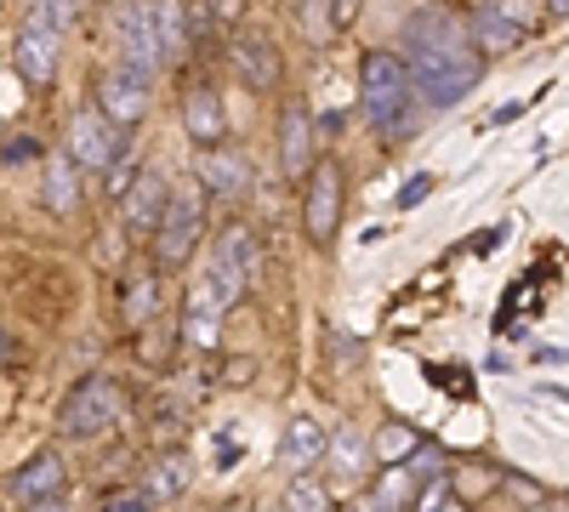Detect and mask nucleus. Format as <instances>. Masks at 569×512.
Returning a JSON list of instances; mask_svg holds the SVG:
<instances>
[{"label": "nucleus", "mask_w": 569, "mask_h": 512, "mask_svg": "<svg viewBox=\"0 0 569 512\" xmlns=\"http://www.w3.org/2000/svg\"><path fill=\"white\" fill-rule=\"evenodd\" d=\"M410 450H416V433H410L405 422H388L382 433H376V455H382L388 468H399V461H405Z\"/></svg>", "instance_id": "nucleus-25"}, {"label": "nucleus", "mask_w": 569, "mask_h": 512, "mask_svg": "<svg viewBox=\"0 0 569 512\" xmlns=\"http://www.w3.org/2000/svg\"><path fill=\"white\" fill-rule=\"evenodd\" d=\"M284 512H330V495H325V484H313V479H297V484H291V495H284Z\"/></svg>", "instance_id": "nucleus-27"}, {"label": "nucleus", "mask_w": 569, "mask_h": 512, "mask_svg": "<svg viewBox=\"0 0 569 512\" xmlns=\"http://www.w3.org/2000/svg\"><path fill=\"white\" fill-rule=\"evenodd\" d=\"M416 512H467V506L456 501V490H450L445 479H433V484H427V490H421V501H416Z\"/></svg>", "instance_id": "nucleus-28"}, {"label": "nucleus", "mask_w": 569, "mask_h": 512, "mask_svg": "<svg viewBox=\"0 0 569 512\" xmlns=\"http://www.w3.org/2000/svg\"><path fill=\"white\" fill-rule=\"evenodd\" d=\"M302 182H308L302 228H308L313 245H330V240H337V222H342V171H337V160H313Z\"/></svg>", "instance_id": "nucleus-6"}, {"label": "nucleus", "mask_w": 569, "mask_h": 512, "mask_svg": "<svg viewBox=\"0 0 569 512\" xmlns=\"http://www.w3.org/2000/svg\"><path fill=\"white\" fill-rule=\"evenodd\" d=\"M284 468L291 473H308L313 461L325 455V433H319V422H291V433H284Z\"/></svg>", "instance_id": "nucleus-22"}, {"label": "nucleus", "mask_w": 569, "mask_h": 512, "mask_svg": "<svg viewBox=\"0 0 569 512\" xmlns=\"http://www.w3.org/2000/svg\"><path fill=\"white\" fill-rule=\"evenodd\" d=\"M222 319H228V302H222V291L211 285V273H200L194 291H188V308H182V337H188V348H217Z\"/></svg>", "instance_id": "nucleus-15"}, {"label": "nucleus", "mask_w": 569, "mask_h": 512, "mask_svg": "<svg viewBox=\"0 0 569 512\" xmlns=\"http://www.w3.org/2000/svg\"><path fill=\"white\" fill-rule=\"evenodd\" d=\"M149 23H154V40H160V58L177 63L188 52V40H194V29H188V7L182 0H149Z\"/></svg>", "instance_id": "nucleus-19"}, {"label": "nucleus", "mask_w": 569, "mask_h": 512, "mask_svg": "<svg viewBox=\"0 0 569 512\" xmlns=\"http://www.w3.org/2000/svg\"><path fill=\"white\" fill-rule=\"evenodd\" d=\"M34 154H40V149L29 143V137H18V143H7V149H0V160H12V165H18V160H34Z\"/></svg>", "instance_id": "nucleus-34"}, {"label": "nucleus", "mask_w": 569, "mask_h": 512, "mask_svg": "<svg viewBox=\"0 0 569 512\" xmlns=\"http://www.w3.org/2000/svg\"><path fill=\"white\" fill-rule=\"evenodd\" d=\"M325 450L337 455V473H342V479H353V473L365 468V439H359V433H342V439H325Z\"/></svg>", "instance_id": "nucleus-26"}, {"label": "nucleus", "mask_w": 569, "mask_h": 512, "mask_svg": "<svg viewBox=\"0 0 569 512\" xmlns=\"http://www.w3.org/2000/svg\"><path fill=\"white\" fill-rule=\"evenodd\" d=\"M166 194H171V182L160 171H137L126 182V194H120V228L131 240H149L154 228H160V211H166Z\"/></svg>", "instance_id": "nucleus-12"}, {"label": "nucleus", "mask_w": 569, "mask_h": 512, "mask_svg": "<svg viewBox=\"0 0 569 512\" xmlns=\"http://www.w3.org/2000/svg\"><path fill=\"white\" fill-rule=\"evenodd\" d=\"M313 160H319L313 154V114L302 103H291V109H284V120H279V171L284 177H308Z\"/></svg>", "instance_id": "nucleus-18"}, {"label": "nucleus", "mask_w": 569, "mask_h": 512, "mask_svg": "<svg viewBox=\"0 0 569 512\" xmlns=\"http://www.w3.org/2000/svg\"><path fill=\"white\" fill-rule=\"evenodd\" d=\"M182 131H188V143H200V149H217L228 137V109L211 86H194L182 98Z\"/></svg>", "instance_id": "nucleus-17"}, {"label": "nucleus", "mask_w": 569, "mask_h": 512, "mask_svg": "<svg viewBox=\"0 0 569 512\" xmlns=\"http://www.w3.org/2000/svg\"><path fill=\"white\" fill-rule=\"evenodd\" d=\"M46 205H52L58 217H69V211L80 205V171H74L69 154H52V160H46Z\"/></svg>", "instance_id": "nucleus-20"}, {"label": "nucleus", "mask_w": 569, "mask_h": 512, "mask_svg": "<svg viewBox=\"0 0 569 512\" xmlns=\"http://www.w3.org/2000/svg\"><path fill=\"white\" fill-rule=\"evenodd\" d=\"M98 114L109 120V126H120V131H137L142 120H149V86H142L137 74H126V69H109V74H98Z\"/></svg>", "instance_id": "nucleus-11"}, {"label": "nucleus", "mask_w": 569, "mask_h": 512, "mask_svg": "<svg viewBox=\"0 0 569 512\" xmlns=\"http://www.w3.org/2000/svg\"><path fill=\"white\" fill-rule=\"evenodd\" d=\"M120 58H126L120 69L137 74L142 86L166 69L160 40H154V23H149V0H126V7H120Z\"/></svg>", "instance_id": "nucleus-10"}, {"label": "nucleus", "mask_w": 569, "mask_h": 512, "mask_svg": "<svg viewBox=\"0 0 569 512\" xmlns=\"http://www.w3.org/2000/svg\"><path fill=\"white\" fill-rule=\"evenodd\" d=\"M228 63L251 91H273L284 80V58H279L273 34H262V29H233L228 34Z\"/></svg>", "instance_id": "nucleus-9"}, {"label": "nucleus", "mask_w": 569, "mask_h": 512, "mask_svg": "<svg viewBox=\"0 0 569 512\" xmlns=\"http://www.w3.org/2000/svg\"><path fill=\"white\" fill-rule=\"evenodd\" d=\"M206 12H211V23H217V29H228V23H233V12H240V0H206Z\"/></svg>", "instance_id": "nucleus-33"}, {"label": "nucleus", "mask_w": 569, "mask_h": 512, "mask_svg": "<svg viewBox=\"0 0 569 512\" xmlns=\"http://www.w3.org/2000/svg\"><path fill=\"white\" fill-rule=\"evenodd\" d=\"M359 109L388 143L416 137V126H421L416 120V86H410V69L399 63V52H365L359 58Z\"/></svg>", "instance_id": "nucleus-2"}, {"label": "nucleus", "mask_w": 569, "mask_h": 512, "mask_svg": "<svg viewBox=\"0 0 569 512\" xmlns=\"http://www.w3.org/2000/svg\"><path fill=\"white\" fill-rule=\"evenodd\" d=\"M257 268H262V245H257V234H251L246 222H228L222 234H217V245H211V262H206L211 285L222 291V302H228V308L251 291Z\"/></svg>", "instance_id": "nucleus-5"}, {"label": "nucleus", "mask_w": 569, "mask_h": 512, "mask_svg": "<svg viewBox=\"0 0 569 512\" xmlns=\"http://www.w3.org/2000/svg\"><path fill=\"white\" fill-rule=\"evenodd\" d=\"M200 194L206 200H246L251 194V154L246 149H206L200 154Z\"/></svg>", "instance_id": "nucleus-13"}, {"label": "nucleus", "mask_w": 569, "mask_h": 512, "mask_svg": "<svg viewBox=\"0 0 569 512\" xmlns=\"http://www.w3.org/2000/svg\"><path fill=\"white\" fill-rule=\"evenodd\" d=\"M63 479H69L63 455H58V450H34L23 468L12 473V495H18L23 506H34V501H58V495H63Z\"/></svg>", "instance_id": "nucleus-16"}, {"label": "nucleus", "mask_w": 569, "mask_h": 512, "mask_svg": "<svg viewBox=\"0 0 569 512\" xmlns=\"http://www.w3.org/2000/svg\"><path fill=\"white\" fill-rule=\"evenodd\" d=\"M297 29H302V40L325 46L330 34H337V18H330V0H297Z\"/></svg>", "instance_id": "nucleus-23"}, {"label": "nucleus", "mask_w": 569, "mask_h": 512, "mask_svg": "<svg viewBox=\"0 0 569 512\" xmlns=\"http://www.w3.org/2000/svg\"><path fill=\"white\" fill-rule=\"evenodd\" d=\"M7 348H12V342H7V331H0V359H7Z\"/></svg>", "instance_id": "nucleus-37"}, {"label": "nucleus", "mask_w": 569, "mask_h": 512, "mask_svg": "<svg viewBox=\"0 0 569 512\" xmlns=\"http://www.w3.org/2000/svg\"><path fill=\"white\" fill-rule=\"evenodd\" d=\"M206 234V194H200V182H182V189L166 194V211H160V228H154V262L160 268H182L188 257H194Z\"/></svg>", "instance_id": "nucleus-3"}, {"label": "nucleus", "mask_w": 569, "mask_h": 512, "mask_svg": "<svg viewBox=\"0 0 569 512\" xmlns=\"http://www.w3.org/2000/svg\"><path fill=\"white\" fill-rule=\"evenodd\" d=\"M131 177H137V160H131V149H126V154H114V165H109V194H114V200L126 194Z\"/></svg>", "instance_id": "nucleus-29"}, {"label": "nucleus", "mask_w": 569, "mask_h": 512, "mask_svg": "<svg viewBox=\"0 0 569 512\" xmlns=\"http://www.w3.org/2000/svg\"><path fill=\"white\" fill-rule=\"evenodd\" d=\"M58 63H63V29H52L46 18L29 12L23 29H18V40H12V69H18V80H23V86H52Z\"/></svg>", "instance_id": "nucleus-7"}, {"label": "nucleus", "mask_w": 569, "mask_h": 512, "mask_svg": "<svg viewBox=\"0 0 569 512\" xmlns=\"http://www.w3.org/2000/svg\"><path fill=\"white\" fill-rule=\"evenodd\" d=\"M427 189H433V177H416V182H405V194H399V211L421 205V200H427Z\"/></svg>", "instance_id": "nucleus-31"}, {"label": "nucleus", "mask_w": 569, "mask_h": 512, "mask_svg": "<svg viewBox=\"0 0 569 512\" xmlns=\"http://www.w3.org/2000/svg\"><path fill=\"white\" fill-rule=\"evenodd\" d=\"M182 490H188V461H182V450H166L149 468V479H142V495H149V501H171Z\"/></svg>", "instance_id": "nucleus-21"}, {"label": "nucleus", "mask_w": 569, "mask_h": 512, "mask_svg": "<svg viewBox=\"0 0 569 512\" xmlns=\"http://www.w3.org/2000/svg\"><path fill=\"white\" fill-rule=\"evenodd\" d=\"M547 7H552V18H563V7H569V0H547Z\"/></svg>", "instance_id": "nucleus-36"}, {"label": "nucleus", "mask_w": 569, "mask_h": 512, "mask_svg": "<svg viewBox=\"0 0 569 512\" xmlns=\"http://www.w3.org/2000/svg\"><path fill=\"white\" fill-rule=\"evenodd\" d=\"M131 149V131H120V126H109L103 114H74L69 120V160H74V171H109L114 165V154H126Z\"/></svg>", "instance_id": "nucleus-8"}, {"label": "nucleus", "mask_w": 569, "mask_h": 512, "mask_svg": "<svg viewBox=\"0 0 569 512\" xmlns=\"http://www.w3.org/2000/svg\"><path fill=\"white\" fill-rule=\"evenodd\" d=\"M525 34H530V29L518 23V18H507L496 0H479V7H472V18H467V40H472V52H479L485 63L518 52V46H525Z\"/></svg>", "instance_id": "nucleus-14"}, {"label": "nucleus", "mask_w": 569, "mask_h": 512, "mask_svg": "<svg viewBox=\"0 0 569 512\" xmlns=\"http://www.w3.org/2000/svg\"><path fill=\"white\" fill-rule=\"evenodd\" d=\"M126 313H131V324H149V319L160 313V279H154V273L131 279V291H126Z\"/></svg>", "instance_id": "nucleus-24"}, {"label": "nucleus", "mask_w": 569, "mask_h": 512, "mask_svg": "<svg viewBox=\"0 0 569 512\" xmlns=\"http://www.w3.org/2000/svg\"><path fill=\"white\" fill-rule=\"evenodd\" d=\"M69 7H74V12H86V7H91V0H69Z\"/></svg>", "instance_id": "nucleus-38"}, {"label": "nucleus", "mask_w": 569, "mask_h": 512, "mask_svg": "<svg viewBox=\"0 0 569 512\" xmlns=\"http://www.w3.org/2000/svg\"><path fill=\"white\" fill-rule=\"evenodd\" d=\"M34 512H69V506H63V495H58V501H34Z\"/></svg>", "instance_id": "nucleus-35"}, {"label": "nucleus", "mask_w": 569, "mask_h": 512, "mask_svg": "<svg viewBox=\"0 0 569 512\" xmlns=\"http://www.w3.org/2000/svg\"><path fill=\"white\" fill-rule=\"evenodd\" d=\"M103 512H154V501L142 495V490H131V495H109Z\"/></svg>", "instance_id": "nucleus-30"}, {"label": "nucleus", "mask_w": 569, "mask_h": 512, "mask_svg": "<svg viewBox=\"0 0 569 512\" xmlns=\"http://www.w3.org/2000/svg\"><path fill=\"white\" fill-rule=\"evenodd\" d=\"M399 40H405L399 63L410 69V86H416L421 103L450 109L485 80V58L472 52V40H467V18H456L439 0L433 7H416L405 18Z\"/></svg>", "instance_id": "nucleus-1"}, {"label": "nucleus", "mask_w": 569, "mask_h": 512, "mask_svg": "<svg viewBox=\"0 0 569 512\" xmlns=\"http://www.w3.org/2000/svg\"><path fill=\"white\" fill-rule=\"evenodd\" d=\"M126 422V393H120V382H109V377H86L69 399H63V410H58V433L63 439H103V433H114Z\"/></svg>", "instance_id": "nucleus-4"}, {"label": "nucleus", "mask_w": 569, "mask_h": 512, "mask_svg": "<svg viewBox=\"0 0 569 512\" xmlns=\"http://www.w3.org/2000/svg\"><path fill=\"white\" fill-rule=\"evenodd\" d=\"M359 12H365V0H330V18H337V29H348Z\"/></svg>", "instance_id": "nucleus-32"}]
</instances>
